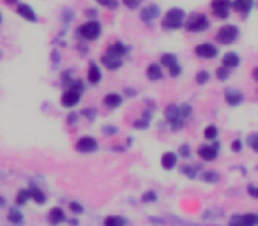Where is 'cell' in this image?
Wrapping results in <instances>:
<instances>
[{
    "label": "cell",
    "mask_w": 258,
    "mask_h": 226,
    "mask_svg": "<svg viewBox=\"0 0 258 226\" xmlns=\"http://www.w3.org/2000/svg\"><path fill=\"white\" fill-rule=\"evenodd\" d=\"M101 32H103V25L99 20H87L83 21L82 25H78V29H76V37H78L82 43H94V41H98L101 37Z\"/></svg>",
    "instance_id": "6da1fadb"
},
{
    "label": "cell",
    "mask_w": 258,
    "mask_h": 226,
    "mask_svg": "<svg viewBox=\"0 0 258 226\" xmlns=\"http://www.w3.org/2000/svg\"><path fill=\"white\" fill-rule=\"evenodd\" d=\"M186 16L188 15H186V11L182 7H170L161 18V29L166 30V32H173V30L182 29Z\"/></svg>",
    "instance_id": "7a4b0ae2"
},
{
    "label": "cell",
    "mask_w": 258,
    "mask_h": 226,
    "mask_svg": "<svg viewBox=\"0 0 258 226\" xmlns=\"http://www.w3.org/2000/svg\"><path fill=\"white\" fill-rule=\"evenodd\" d=\"M184 29L191 34H200V32H207L210 29V20L209 16L204 13H191L186 16Z\"/></svg>",
    "instance_id": "3957f363"
},
{
    "label": "cell",
    "mask_w": 258,
    "mask_h": 226,
    "mask_svg": "<svg viewBox=\"0 0 258 226\" xmlns=\"http://www.w3.org/2000/svg\"><path fill=\"white\" fill-rule=\"evenodd\" d=\"M239 35H241V30H239L237 25L234 23L221 25L218 29V32H216V43H219V45L223 46H230L239 39Z\"/></svg>",
    "instance_id": "277c9868"
},
{
    "label": "cell",
    "mask_w": 258,
    "mask_h": 226,
    "mask_svg": "<svg viewBox=\"0 0 258 226\" xmlns=\"http://www.w3.org/2000/svg\"><path fill=\"white\" fill-rule=\"evenodd\" d=\"M232 9V0H210V15L218 20H226Z\"/></svg>",
    "instance_id": "5b68a950"
},
{
    "label": "cell",
    "mask_w": 258,
    "mask_h": 226,
    "mask_svg": "<svg viewBox=\"0 0 258 226\" xmlns=\"http://www.w3.org/2000/svg\"><path fill=\"white\" fill-rule=\"evenodd\" d=\"M195 55L198 57V59L202 60H212L218 57L219 53V49L216 45H212V43H209V41H205V43H200V45L195 46Z\"/></svg>",
    "instance_id": "8992f818"
},
{
    "label": "cell",
    "mask_w": 258,
    "mask_h": 226,
    "mask_svg": "<svg viewBox=\"0 0 258 226\" xmlns=\"http://www.w3.org/2000/svg\"><path fill=\"white\" fill-rule=\"evenodd\" d=\"M165 118L166 122H170L172 131H180L182 126H184V120L180 118L179 115V106L177 104H168L165 108Z\"/></svg>",
    "instance_id": "52a82bcc"
},
{
    "label": "cell",
    "mask_w": 258,
    "mask_h": 226,
    "mask_svg": "<svg viewBox=\"0 0 258 226\" xmlns=\"http://www.w3.org/2000/svg\"><path fill=\"white\" fill-rule=\"evenodd\" d=\"M161 7L157 4H147L140 9V21L145 25H152L156 20H159Z\"/></svg>",
    "instance_id": "ba28073f"
},
{
    "label": "cell",
    "mask_w": 258,
    "mask_h": 226,
    "mask_svg": "<svg viewBox=\"0 0 258 226\" xmlns=\"http://www.w3.org/2000/svg\"><path fill=\"white\" fill-rule=\"evenodd\" d=\"M16 15L20 16L21 20L29 21V23H37L39 21V16H37V13H35V9L32 7V5L25 4V2H18L15 7Z\"/></svg>",
    "instance_id": "9c48e42d"
},
{
    "label": "cell",
    "mask_w": 258,
    "mask_h": 226,
    "mask_svg": "<svg viewBox=\"0 0 258 226\" xmlns=\"http://www.w3.org/2000/svg\"><path fill=\"white\" fill-rule=\"evenodd\" d=\"M98 140L94 136H82L78 138V142L74 143V148L82 154H90V152H96L98 150Z\"/></svg>",
    "instance_id": "30bf717a"
},
{
    "label": "cell",
    "mask_w": 258,
    "mask_h": 226,
    "mask_svg": "<svg viewBox=\"0 0 258 226\" xmlns=\"http://www.w3.org/2000/svg\"><path fill=\"white\" fill-rule=\"evenodd\" d=\"M129 51H131V48H129L124 41L117 39V41H112V43L106 46V51H104V53L112 55V57H117V59H124Z\"/></svg>",
    "instance_id": "8fae6325"
},
{
    "label": "cell",
    "mask_w": 258,
    "mask_h": 226,
    "mask_svg": "<svg viewBox=\"0 0 258 226\" xmlns=\"http://www.w3.org/2000/svg\"><path fill=\"white\" fill-rule=\"evenodd\" d=\"M219 154V143H210V145H200L198 156L202 161H214Z\"/></svg>",
    "instance_id": "7c38bea8"
},
{
    "label": "cell",
    "mask_w": 258,
    "mask_h": 226,
    "mask_svg": "<svg viewBox=\"0 0 258 226\" xmlns=\"http://www.w3.org/2000/svg\"><path fill=\"white\" fill-rule=\"evenodd\" d=\"M103 80V71L101 67L98 65V62H94V60H88V65H87V81L88 85H99Z\"/></svg>",
    "instance_id": "4fadbf2b"
},
{
    "label": "cell",
    "mask_w": 258,
    "mask_h": 226,
    "mask_svg": "<svg viewBox=\"0 0 258 226\" xmlns=\"http://www.w3.org/2000/svg\"><path fill=\"white\" fill-rule=\"evenodd\" d=\"M224 101L228 106H239L244 103V94L235 87H226L224 89Z\"/></svg>",
    "instance_id": "5bb4252c"
},
{
    "label": "cell",
    "mask_w": 258,
    "mask_h": 226,
    "mask_svg": "<svg viewBox=\"0 0 258 226\" xmlns=\"http://www.w3.org/2000/svg\"><path fill=\"white\" fill-rule=\"evenodd\" d=\"M80 99H82V94L66 89L62 92V96H60V104H62L64 108H74L80 103Z\"/></svg>",
    "instance_id": "9a60e30c"
},
{
    "label": "cell",
    "mask_w": 258,
    "mask_h": 226,
    "mask_svg": "<svg viewBox=\"0 0 258 226\" xmlns=\"http://www.w3.org/2000/svg\"><path fill=\"white\" fill-rule=\"evenodd\" d=\"M253 7H255V0H232V9L237 15L242 16V18H246L253 11Z\"/></svg>",
    "instance_id": "2e32d148"
},
{
    "label": "cell",
    "mask_w": 258,
    "mask_h": 226,
    "mask_svg": "<svg viewBox=\"0 0 258 226\" xmlns=\"http://www.w3.org/2000/svg\"><path fill=\"white\" fill-rule=\"evenodd\" d=\"M99 60H101L103 67H106L108 71H117V69H120L124 65V59H117V57H112L108 53H103L99 57Z\"/></svg>",
    "instance_id": "e0dca14e"
},
{
    "label": "cell",
    "mask_w": 258,
    "mask_h": 226,
    "mask_svg": "<svg viewBox=\"0 0 258 226\" xmlns=\"http://www.w3.org/2000/svg\"><path fill=\"white\" fill-rule=\"evenodd\" d=\"M122 103H124V97H122V94H117V92H108L106 96L103 97V104H104L108 110L120 108Z\"/></svg>",
    "instance_id": "ac0fdd59"
},
{
    "label": "cell",
    "mask_w": 258,
    "mask_h": 226,
    "mask_svg": "<svg viewBox=\"0 0 258 226\" xmlns=\"http://www.w3.org/2000/svg\"><path fill=\"white\" fill-rule=\"evenodd\" d=\"M221 65L230 69V71H234V69H237L239 65H241V57H239V53H235V51H226V53L221 57Z\"/></svg>",
    "instance_id": "d6986e66"
},
{
    "label": "cell",
    "mask_w": 258,
    "mask_h": 226,
    "mask_svg": "<svg viewBox=\"0 0 258 226\" xmlns=\"http://www.w3.org/2000/svg\"><path fill=\"white\" fill-rule=\"evenodd\" d=\"M145 76L149 81H159V80H163L165 73H163V67L157 62H151L145 69Z\"/></svg>",
    "instance_id": "ffe728a7"
},
{
    "label": "cell",
    "mask_w": 258,
    "mask_h": 226,
    "mask_svg": "<svg viewBox=\"0 0 258 226\" xmlns=\"http://www.w3.org/2000/svg\"><path fill=\"white\" fill-rule=\"evenodd\" d=\"M258 217L255 214H244V216H234L230 226H257Z\"/></svg>",
    "instance_id": "44dd1931"
},
{
    "label": "cell",
    "mask_w": 258,
    "mask_h": 226,
    "mask_svg": "<svg viewBox=\"0 0 258 226\" xmlns=\"http://www.w3.org/2000/svg\"><path fill=\"white\" fill-rule=\"evenodd\" d=\"M161 166L165 170H173L177 166V154L175 152H165L161 156Z\"/></svg>",
    "instance_id": "7402d4cb"
},
{
    "label": "cell",
    "mask_w": 258,
    "mask_h": 226,
    "mask_svg": "<svg viewBox=\"0 0 258 226\" xmlns=\"http://www.w3.org/2000/svg\"><path fill=\"white\" fill-rule=\"evenodd\" d=\"M179 62V59H177V55L175 53H170V51H165V53H161L159 55V62L157 64L161 65V67H172L173 64H177Z\"/></svg>",
    "instance_id": "603a6c76"
},
{
    "label": "cell",
    "mask_w": 258,
    "mask_h": 226,
    "mask_svg": "<svg viewBox=\"0 0 258 226\" xmlns=\"http://www.w3.org/2000/svg\"><path fill=\"white\" fill-rule=\"evenodd\" d=\"M29 196L32 198V200H34L35 203H37V205H43L44 202H46V194H44L43 191H41L39 187H35V186H32L29 189Z\"/></svg>",
    "instance_id": "cb8c5ba5"
},
{
    "label": "cell",
    "mask_w": 258,
    "mask_h": 226,
    "mask_svg": "<svg viewBox=\"0 0 258 226\" xmlns=\"http://www.w3.org/2000/svg\"><path fill=\"white\" fill-rule=\"evenodd\" d=\"M48 219L52 225H59V223H62L64 219H66V216H64V210L62 209H59V207H55V209H52L48 214Z\"/></svg>",
    "instance_id": "d4e9b609"
},
{
    "label": "cell",
    "mask_w": 258,
    "mask_h": 226,
    "mask_svg": "<svg viewBox=\"0 0 258 226\" xmlns=\"http://www.w3.org/2000/svg\"><path fill=\"white\" fill-rule=\"evenodd\" d=\"M74 16H76V13H74V9H71V7H64V9H60V21H62L64 25L71 23V21L74 20Z\"/></svg>",
    "instance_id": "484cf974"
},
{
    "label": "cell",
    "mask_w": 258,
    "mask_h": 226,
    "mask_svg": "<svg viewBox=\"0 0 258 226\" xmlns=\"http://www.w3.org/2000/svg\"><path fill=\"white\" fill-rule=\"evenodd\" d=\"M219 134V129L216 128L214 124H210V126H207V128L204 129V138L205 140H209V142H214L216 138H218Z\"/></svg>",
    "instance_id": "4316f807"
},
{
    "label": "cell",
    "mask_w": 258,
    "mask_h": 226,
    "mask_svg": "<svg viewBox=\"0 0 258 226\" xmlns=\"http://www.w3.org/2000/svg\"><path fill=\"white\" fill-rule=\"evenodd\" d=\"M209 80H210V73L207 71V69H200L198 73L195 74V81L196 85H205V83H209Z\"/></svg>",
    "instance_id": "83f0119b"
},
{
    "label": "cell",
    "mask_w": 258,
    "mask_h": 226,
    "mask_svg": "<svg viewBox=\"0 0 258 226\" xmlns=\"http://www.w3.org/2000/svg\"><path fill=\"white\" fill-rule=\"evenodd\" d=\"M66 89L74 90V92H78V94H83V90H85V83H83L82 80L73 78V80H71V81L68 83V87H66Z\"/></svg>",
    "instance_id": "f1b7e54d"
},
{
    "label": "cell",
    "mask_w": 258,
    "mask_h": 226,
    "mask_svg": "<svg viewBox=\"0 0 258 226\" xmlns=\"http://www.w3.org/2000/svg\"><path fill=\"white\" fill-rule=\"evenodd\" d=\"M7 217H9V221L13 225H23V216H21V212L18 209H11Z\"/></svg>",
    "instance_id": "f546056e"
},
{
    "label": "cell",
    "mask_w": 258,
    "mask_h": 226,
    "mask_svg": "<svg viewBox=\"0 0 258 226\" xmlns=\"http://www.w3.org/2000/svg\"><path fill=\"white\" fill-rule=\"evenodd\" d=\"M232 76V71L226 67H223V65H219L218 69H216V80H219V81H226V80Z\"/></svg>",
    "instance_id": "4dcf8cb0"
},
{
    "label": "cell",
    "mask_w": 258,
    "mask_h": 226,
    "mask_svg": "<svg viewBox=\"0 0 258 226\" xmlns=\"http://www.w3.org/2000/svg\"><path fill=\"white\" fill-rule=\"evenodd\" d=\"M191 113H193V108H191V104L184 103V104H180V106H179V115H180V118H182L184 122H186V118H189V117H191Z\"/></svg>",
    "instance_id": "1f68e13d"
},
{
    "label": "cell",
    "mask_w": 258,
    "mask_h": 226,
    "mask_svg": "<svg viewBox=\"0 0 258 226\" xmlns=\"http://www.w3.org/2000/svg\"><path fill=\"white\" fill-rule=\"evenodd\" d=\"M141 2L143 0H120V4L129 11H137L138 7H141Z\"/></svg>",
    "instance_id": "d6a6232c"
},
{
    "label": "cell",
    "mask_w": 258,
    "mask_h": 226,
    "mask_svg": "<svg viewBox=\"0 0 258 226\" xmlns=\"http://www.w3.org/2000/svg\"><path fill=\"white\" fill-rule=\"evenodd\" d=\"M124 225H126L124 219L117 216H108L106 219H104V226H124Z\"/></svg>",
    "instance_id": "836d02e7"
},
{
    "label": "cell",
    "mask_w": 258,
    "mask_h": 226,
    "mask_svg": "<svg viewBox=\"0 0 258 226\" xmlns=\"http://www.w3.org/2000/svg\"><path fill=\"white\" fill-rule=\"evenodd\" d=\"M60 60H62V55L57 48L52 49V53H50V62H52V67H57L60 64Z\"/></svg>",
    "instance_id": "e575fe53"
},
{
    "label": "cell",
    "mask_w": 258,
    "mask_h": 226,
    "mask_svg": "<svg viewBox=\"0 0 258 226\" xmlns=\"http://www.w3.org/2000/svg\"><path fill=\"white\" fill-rule=\"evenodd\" d=\"M180 74H182V65L177 62V64H173L172 67H168V76L170 78H179Z\"/></svg>",
    "instance_id": "d590c367"
},
{
    "label": "cell",
    "mask_w": 258,
    "mask_h": 226,
    "mask_svg": "<svg viewBox=\"0 0 258 226\" xmlns=\"http://www.w3.org/2000/svg\"><path fill=\"white\" fill-rule=\"evenodd\" d=\"M74 48H76V51L80 53V57H87L88 51H90L87 43H82V41H78V45H74Z\"/></svg>",
    "instance_id": "8d00e7d4"
},
{
    "label": "cell",
    "mask_w": 258,
    "mask_h": 226,
    "mask_svg": "<svg viewBox=\"0 0 258 226\" xmlns=\"http://www.w3.org/2000/svg\"><path fill=\"white\" fill-rule=\"evenodd\" d=\"M202 180L210 182V184H214V182L219 180V175H218L216 172H205V173H202Z\"/></svg>",
    "instance_id": "74e56055"
},
{
    "label": "cell",
    "mask_w": 258,
    "mask_h": 226,
    "mask_svg": "<svg viewBox=\"0 0 258 226\" xmlns=\"http://www.w3.org/2000/svg\"><path fill=\"white\" fill-rule=\"evenodd\" d=\"M29 198H30L29 196V189H21V191L18 193V196H16V203H18V205H25Z\"/></svg>",
    "instance_id": "f35d334b"
},
{
    "label": "cell",
    "mask_w": 258,
    "mask_h": 226,
    "mask_svg": "<svg viewBox=\"0 0 258 226\" xmlns=\"http://www.w3.org/2000/svg\"><path fill=\"white\" fill-rule=\"evenodd\" d=\"M73 80V69H66L62 73V76H60V81H62L64 87H68V83Z\"/></svg>",
    "instance_id": "ab89813d"
},
{
    "label": "cell",
    "mask_w": 258,
    "mask_h": 226,
    "mask_svg": "<svg viewBox=\"0 0 258 226\" xmlns=\"http://www.w3.org/2000/svg\"><path fill=\"white\" fill-rule=\"evenodd\" d=\"M257 140H258V134H257V133H251V134H249V136H248V140H246V142H248V145H249V147H251V148H253L255 152H257V150H258Z\"/></svg>",
    "instance_id": "60d3db41"
},
{
    "label": "cell",
    "mask_w": 258,
    "mask_h": 226,
    "mask_svg": "<svg viewBox=\"0 0 258 226\" xmlns=\"http://www.w3.org/2000/svg\"><path fill=\"white\" fill-rule=\"evenodd\" d=\"M103 134H108V136H113V134L119 133V128L117 126H103Z\"/></svg>",
    "instance_id": "b9f144b4"
},
{
    "label": "cell",
    "mask_w": 258,
    "mask_h": 226,
    "mask_svg": "<svg viewBox=\"0 0 258 226\" xmlns=\"http://www.w3.org/2000/svg\"><path fill=\"white\" fill-rule=\"evenodd\" d=\"M141 200L145 203H149V202H156L157 200V194L154 191H147V193H143V196H141Z\"/></svg>",
    "instance_id": "7bdbcfd3"
},
{
    "label": "cell",
    "mask_w": 258,
    "mask_h": 226,
    "mask_svg": "<svg viewBox=\"0 0 258 226\" xmlns=\"http://www.w3.org/2000/svg\"><path fill=\"white\" fill-rule=\"evenodd\" d=\"M83 15L87 16V20H98V11L92 9V7H87L83 11Z\"/></svg>",
    "instance_id": "ee69618b"
},
{
    "label": "cell",
    "mask_w": 258,
    "mask_h": 226,
    "mask_svg": "<svg viewBox=\"0 0 258 226\" xmlns=\"http://www.w3.org/2000/svg\"><path fill=\"white\" fill-rule=\"evenodd\" d=\"M189 154H191V150H189V145H186V143H182L179 147V156H182V158H189Z\"/></svg>",
    "instance_id": "f6af8a7d"
},
{
    "label": "cell",
    "mask_w": 258,
    "mask_h": 226,
    "mask_svg": "<svg viewBox=\"0 0 258 226\" xmlns=\"http://www.w3.org/2000/svg\"><path fill=\"white\" fill-rule=\"evenodd\" d=\"M82 115H83V117H87L88 120H94V118H96V110H94V108H85V110H82Z\"/></svg>",
    "instance_id": "bcb514c9"
},
{
    "label": "cell",
    "mask_w": 258,
    "mask_h": 226,
    "mask_svg": "<svg viewBox=\"0 0 258 226\" xmlns=\"http://www.w3.org/2000/svg\"><path fill=\"white\" fill-rule=\"evenodd\" d=\"M133 126H135L137 129H147L149 128V120H147V118H140V120H137Z\"/></svg>",
    "instance_id": "7dc6e473"
},
{
    "label": "cell",
    "mask_w": 258,
    "mask_h": 226,
    "mask_svg": "<svg viewBox=\"0 0 258 226\" xmlns=\"http://www.w3.org/2000/svg\"><path fill=\"white\" fill-rule=\"evenodd\" d=\"M69 209H71V212H74V214H82V212H83V207L80 205V203H76V202L69 203Z\"/></svg>",
    "instance_id": "c3c4849f"
},
{
    "label": "cell",
    "mask_w": 258,
    "mask_h": 226,
    "mask_svg": "<svg viewBox=\"0 0 258 226\" xmlns=\"http://www.w3.org/2000/svg\"><path fill=\"white\" fill-rule=\"evenodd\" d=\"M180 170H182V173L188 175V177H195V168L193 166H182Z\"/></svg>",
    "instance_id": "681fc988"
},
{
    "label": "cell",
    "mask_w": 258,
    "mask_h": 226,
    "mask_svg": "<svg viewBox=\"0 0 258 226\" xmlns=\"http://www.w3.org/2000/svg\"><path fill=\"white\" fill-rule=\"evenodd\" d=\"M232 150H234V152H241V150H242V142H241V140H234V142H232Z\"/></svg>",
    "instance_id": "f907efd6"
},
{
    "label": "cell",
    "mask_w": 258,
    "mask_h": 226,
    "mask_svg": "<svg viewBox=\"0 0 258 226\" xmlns=\"http://www.w3.org/2000/svg\"><path fill=\"white\" fill-rule=\"evenodd\" d=\"M119 5H120V0H110V4H108L106 9L115 11V9H119Z\"/></svg>",
    "instance_id": "816d5d0a"
},
{
    "label": "cell",
    "mask_w": 258,
    "mask_h": 226,
    "mask_svg": "<svg viewBox=\"0 0 258 226\" xmlns=\"http://www.w3.org/2000/svg\"><path fill=\"white\" fill-rule=\"evenodd\" d=\"M76 120H78V115H76V113H69L68 124H76Z\"/></svg>",
    "instance_id": "f5cc1de1"
},
{
    "label": "cell",
    "mask_w": 258,
    "mask_h": 226,
    "mask_svg": "<svg viewBox=\"0 0 258 226\" xmlns=\"http://www.w3.org/2000/svg\"><path fill=\"white\" fill-rule=\"evenodd\" d=\"M248 193H249V194H251L253 198L258 196V191H257V187H255V186H249V187H248Z\"/></svg>",
    "instance_id": "db71d44e"
},
{
    "label": "cell",
    "mask_w": 258,
    "mask_h": 226,
    "mask_svg": "<svg viewBox=\"0 0 258 226\" xmlns=\"http://www.w3.org/2000/svg\"><path fill=\"white\" fill-rule=\"evenodd\" d=\"M98 5H101V7H108V4H110V0H94Z\"/></svg>",
    "instance_id": "11a10c76"
},
{
    "label": "cell",
    "mask_w": 258,
    "mask_h": 226,
    "mask_svg": "<svg viewBox=\"0 0 258 226\" xmlns=\"http://www.w3.org/2000/svg\"><path fill=\"white\" fill-rule=\"evenodd\" d=\"M124 92H126L127 96H131V97H133V96H137V90H135V89H126Z\"/></svg>",
    "instance_id": "9f6ffc18"
},
{
    "label": "cell",
    "mask_w": 258,
    "mask_h": 226,
    "mask_svg": "<svg viewBox=\"0 0 258 226\" xmlns=\"http://www.w3.org/2000/svg\"><path fill=\"white\" fill-rule=\"evenodd\" d=\"M4 2H5L7 5H15V7H16V4H18L20 0H4Z\"/></svg>",
    "instance_id": "6f0895ef"
},
{
    "label": "cell",
    "mask_w": 258,
    "mask_h": 226,
    "mask_svg": "<svg viewBox=\"0 0 258 226\" xmlns=\"http://www.w3.org/2000/svg\"><path fill=\"white\" fill-rule=\"evenodd\" d=\"M2 205H5V198L4 196H0V207Z\"/></svg>",
    "instance_id": "680465c9"
},
{
    "label": "cell",
    "mask_w": 258,
    "mask_h": 226,
    "mask_svg": "<svg viewBox=\"0 0 258 226\" xmlns=\"http://www.w3.org/2000/svg\"><path fill=\"white\" fill-rule=\"evenodd\" d=\"M69 225H73V226H76V225H78V221H76V219H71V221H69Z\"/></svg>",
    "instance_id": "91938a15"
},
{
    "label": "cell",
    "mask_w": 258,
    "mask_h": 226,
    "mask_svg": "<svg viewBox=\"0 0 258 226\" xmlns=\"http://www.w3.org/2000/svg\"><path fill=\"white\" fill-rule=\"evenodd\" d=\"M2 59H4V53H2V51H0V60H2Z\"/></svg>",
    "instance_id": "94428289"
},
{
    "label": "cell",
    "mask_w": 258,
    "mask_h": 226,
    "mask_svg": "<svg viewBox=\"0 0 258 226\" xmlns=\"http://www.w3.org/2000/svg\"><path fill=\"white\" fill-rule=\"evenodd\" d=\"M2 21H4V18H2V15H0V25H2Z\"/></svg>",
    "instance_id": "6125c7cd"
}]
</instances>
